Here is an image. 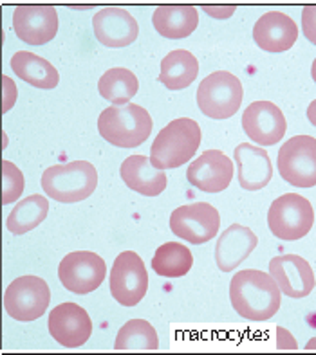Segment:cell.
Wrapping results in <instances>:
<instances>
[{
    "label": "cell",
    "instance_id": "obj_1",
    "mask_svg": "<svg viewBox=\"0 0 316 355\" xmlns=\"http://www.w3.org/2000/svg\"><path fill=\"white\" fill-rule=\"evenodd\" d=\"M230 302L244 320L267 321L278 312L282 291L269 272L246 269L231 278Z\"/></svg>",
    "mask_w": 316,
    "mask_h": 355
},
{
    "label": "cell",
    "instance_id": "obj_2",
    "mask_svg": "<svg viewBox=\"0 0 316 355\" xmlns=\"http://www.w3.org/2000/svg\"><path fill=\"white\" fill-rule=\"evenodd\" d=\"M201 126L190 117H177L168 123L150 146V161L158 170H176L192 161L201 146Z\"/></svg>",
    "mask_w": 316,
    "mask_h": 355
},
{
    "label": "cell",
    "instance_id": "obj_3",
    "mask_svg": "<svg viewBox=\"0 0 316 355\" xmlns=\"http://www.w3.org/2000/svg\"><path fill=\"white\" fill-rule=\"evenodd\" d=\"M152 117L141 105L107 107L98 117V132L117 148H138L152 134Z\"/></svg>",
    "mask_w": 316,
    "mask_h": 355
},
{
    "label": "cell",
    "instance_id": "obj_4",
    "mask_svg": "<svg viewBox=\"0 0 316 355\" xmlns=\"http://www.w3.org/2000/svg\"><path fill=\"white\" fill-rule=\"evenodd\" d=\"M98 171L89 161H71L54 164L42 173V189L56 202H81L94 193Z\"/></svg>",
    "mask_w": 316,
    "mask_h": 355
},
{
    "label": "cell",
    "instance_id": "obj_5",
    "mask_svg": "<svg viewBox=\"0 0 316 355\" xmlns=\"http://www.w3.org/2000/svg\"><path fill=\"white\" fill-rule=\"evenodd\" d=\"M244 99L240 80L228 71L212 72L199 83L197 107L210 119L224 121L239 112Z\"/></svg>",
    "mask_w": 316,
    "mask_h": 355
},
{
    "label": "cell",
    "instance_id": "obj_6",
    "mask_svg": "<svg viewBox=\"0 0 316 355\" xmlns=\"http://www.w3.org/2000/svg\"><path fill=\"white\" fill-rule=\"evenodd\" d=\"M315 224V209L306 197L285 193L275 198L267 211V225L273 236L284 242H294L311 231Z\"/></svg>",
    "mask_w": 316,
    "mask_h": 355
},
{
    "label": "cell",
    "instance_id": "obj_7",
    "mask_svg": "<svg viewBox=\"0 0 316 355\" xmlns=\"http://www.w3.org/2000/svg\"><path fill=\"white\" fill-rule=\"evenodd\" d=\"M49 285L38 276H20L6 287V312L20 323H31V321L40 320L45 311L49 309Z\"/></svg>",
    "mask_w": 316,
    "mask_h": 355
},
{
    "label": "cell",
    "instance_id": "obj_8",
    "mask_svg": "<svg viewBox=\"0 0 316 355\" xmlns=\"http://www.w3.org/2000/svg\"><path fill=\"white\" fill-rule=\"evenodd\" d=\"M280 177L294 188L316 186V139L311 135H294L285 141L276 157Z\"/></svg>",
    "mask_w": 316,
    "mask_h": 355
},
{
    "label": "cell",
    "instance_id": "obj_9",
    "mask_svg": "<svg viewBox=\"0 0 316 355\" xmlns=\"http://www.w3.org/2000/svg\"><path fill=\"white\" fill-rule=\"evenodd\" d=\"M110 294L119 305L135 306L149 291V272L138 252L123 251L116 257L108 278Z\"/></svg>",
    "mask_w": 316,
    "mask_h": 355
},
{
    "label": "cell",
    "instance_id": "obj_10",
    "mask_svg": "<svg viewBox=\"0 0 316 355\" xmlns=\"http://www.w3.org/2000/svg\"><path fill=\"white\" fill-rule=\"evenodd\" d=\"M107 275L105 260L92 251H72L58 266V278L71 294L85 296L103 284Z\"/></svg>",
    "mask_w": 316,
    "mask_h": 355
},
{
    "label": "cell",
    "instance_id": "obj_11",
    "mask_svg": "<svg viewBox=\"0 0 316 355\" xmlns=\"http://www.w3.org/2000/svg\"><path fill=\"white\" fill-rule=\"evenodd\" d=\"M221 227V215L208 202H194L176 207L170 215L172 233L194 245L206 243L217 236Z\"/></svg>",
    "mask_w": 316,
    "mask_h": 355
},
{
    "label": "cell",
    "instance_id": "obj_12",
    "mask_svg": "<svg viewBox=\"0 0 316 355\" xmlns=\"http://www.w3.org/2000/svg\"><path fill=\"white\" fill-rule=\"evenodd\" d=\"M13 29L26 44H49L58 33V13L49 4H20L13 11Z\"/></svg>",
    "mask_w": 316,
    "mask_h": 355
},
{
    "label": "cell",
    "instance_id": "obj_13",
    "mask_svg": "<svg viewBox=\"0 0 316 355\" xmlns=\"http://www.w3.org/2000/svg\"><path fill=\"white\" fill-rule=\"evenodd\" d=\"M235 164L221 150H206L186 170V179L204 193H221L231 184Z\"/></svg>",
    "mask_w": 316,
    "mask_h": 355
},
{
    "label": "cell",
    "instance_id": "obj_14",
    "mask_svg": "<svg viewBox=\"0 0 316 355\" xmlns=\"http://www.w3.org/2000/svg\"><path fill=\"white\" fill-rule=\"evenodd\" d=\"M242 128L258 146H273L284 139L288 121L275 103L253 101L242 114Z\"/></svg>",
    "mask_w": 316,
    "mask_h": 355
},
{
    "label": "cell",
    "instance_id": "obj_15",
    "mask_svg": "<svg viewBox=\"0 0 316 355\" xmlns=\"http://www.w3.org/2000/svg\"><path fill=\"white\" fill-rule=\"evenodd\" d=\"M51 338L63 348H80L89 341L92 321L83 306L78 303H60L49 312Z\"/></svg>",
    "mask_w": 316,
    "mask_h": 355
},
{
    "label": "cell",
    "instance_id": "obj_16",
    "mask_svg": "<svg viewBox=\"0 0 316 355\" xmlns=\"http://www.w3.org/2000/svg\"><path fill=\"white\" fill-rule=\"evenodd\" d=\"M269 275L282 294L293 300H302L316 287L315 270L309 261L298 254H280L269 261Z\"/></svg>",
    "mask_w": 316,
    "mask_h": 355
},
{
    "label": "cell",
    "instance_id": "obj_17",
    "mask_svg": "<svg viewBox=\"0 0 316 355\" xmlns=\"http://www.w3.org/2000/svg\"><path fill=\"white\" fill-rule=\"evenodd\" d=\"M96 40L110 49H122L135 42L140 35V26L126 9L103 8L92 18Z\"/></svg>",
    "mask_w": 316,
    "mask_h": 355
},
{
    "label": "cell",
    "instance_id": "obj_18",
    "mask_svg": "<svg viewBox=\"0 0 316 355\" xmlns=\"http://www.w3.org/2000/svg\"><path fill=\"white\" fill-rule=\"evenodd\" d=\"M237 164V179L246 191H258L266 188L273 179V164L267 152L258 144L242 143L233 152Z\"/></svg>",
    "mask_w": 316,
    "mask_h": 355
},
{
    "label": "cell",
    "instance_id": "obj_19",
    "mask_svg": "<svg viewBox=\"0 0 316 355\" xmlns=\"http://www.w3.org/2000/svg\"><path fill=\"white\" fill-rule=\"evenodd\" d=\"M298 38V26L289 15L282 11H269L262 15L253 27V40L266 53H284L294 45Z\"/></svg>",
    "mask_w": 316,
    "mask_h": 355
},
{
    "label": "cell",
    "instance_id": "obj_20",
    "mask_svg": "<svg viewBox=\"0 0 316 355\" xmlns=\"http://www.w3.org/2000/svg\"><path fill=\"white\" fill-rule=\"evenodd\" d=\"M258 236L242 224H231L215 243V263L222 272H231L255 251Z\"/></svg>",
    "mask_w": 316,
    "mask_h": 355
},
{
    "label": "cell",
    "instance_id": "obj_21",
    "mask_svg": "<svg viewBox=\"0 0 316 355\" xmlns=\"http://www.w3.org/2000/svg\"><path fill=\"white\" fill-rule=\"evenodd\" d=\"M119 175L126 188L143 197H158L167 188V173L153 166L150 157L144 155H131L123 161Z\"/></svg>",
    "mask_w": 316,
    "mask_h": 355
},
{
    "label": "cell",
    "instance_id": "obj_22",
    "mask_svg": "<svg viewBox=\"0 0 316 355\" xmlns=\"http://www.w3.org/2000/svg\"><path fill=\"white\" fill-rule=\"evenodd\" d=\"M156 31L170 40H183L197 29L199 13L188 4H161L152 15Z\"/></svg>",
    "mask_w": 316,
    "mask_h": 355
},
{
    "label": "cell",
    "instance_id": "obj_23",
    "mask_svg": "<svg viewBox=\"0 0 316 355\" xmlns=\"http://www.w3.org/2000/svg\"><path fill=\"white\" fill-rule=\"evenodd\" d=\"M11 69L18 78L36 89H54L60 74L51 62L29 51H18L11 56Z\"/></svg>",
    "mask_w": 316,
    "mask_h": 355
},
{
    "label": "cell",
    "instance_id": "obj_24",
    "mask_svg": "<svg viewBox=\"0 0 316 355\" xmlns=\"http://www.w3.org/2000/svg\"><path fill=\"white\" fill-rule=\"evenodd\" d=\"M199 76V62L186 49H176L163 58L158 81L168 90H183Z\"/></svg>",
    "mask_w": 316,
    "mask_h": 355
},
{
    "label": "cell",
    "instance_id": "obj_25",
    "mask_svg": "<svg viewBox=\"0 0 316 355\" xmlns=\"http://www.w3.org/2000/svg\"><path fill=\"white\" fill-rule=\"evenodd\" d=\"M47 213H49V200L40 193L29 195L11 209L6 220V227L11 231V234L20 236L38 227L45 220Z\"/></svg>",
    "mask_w": 316,
    "mask_h": 355
},
{
    "label": "cell",
    "instance_id": "obj_26",
    "mask_svg": "<svg viewBox=\"0 0 316 355\" xmlns=\"http://www.w3.org/2000/svg\"><path fill=\"white\" fill-rule=\"evenodd\" d=\"M138 90H140V81L134 72L125 67L108 69L98 80L99 96L116 107L131 103V99L138 94Z\"/></svg>",
    "mask_w": 316,
    "mask_h": 355
},
{
    "label": "cell",
    "instance_id": "obj_27",
    "mask_svg": "<svg viewBox=\"0 0 316 355\" xmlns=\"http://www.w3.org/2000/svg\"><path fill=\"white\" fill-rule=\"evenodd\" d=\"M152 269L163 278H181L188 275L194 266V257L186 245L179 242H167L158 248L152 258Z\"/></svg>",
    "mask_w": 316,
    "mask_h": 355
},
{
    "label": "cell",
    "instance_id": "obj_28",
    "mask_svg": "<svg viewBox=\"0 0 316 355\" xmlns=\"http://www.w3.org/2000/svg\"><path fill=\"white\" fill-rule=\"evenodd\" d=\"M158 332L149 321L131 320L117 330L114 348L116 350H158Z\"/></svg>",
    "mask_w": 316,
    "mask_h": 355
},
{
    "label": "cell",
    "instance_id": "obj_29",
    "mask_svg": "<svg viewBox=\"0 0 316 355\" xmlns=\"http://www.w3.org/2000/svg\"><path fill=\"white\" fill-rule=\"evenodd\" d=\"M24 188H26V179L20 168L4 159L2 161V204L8 206L11 202H17L18 198L22 197Z\"/></svg>",
    "mask_w": 316,
    "mask_h": 355
},
{
    "label": "cell",
    "instance_id": "obj_30",
    "mask_svg": "<svg viewBox=\"0 0 316 355\" xmlns=\"http://www.w3.org/2000/svg\"><path fill=\"white\" fill-rule=\"evenodd\" d=\"M302 33L307 40L316 45V4H307L302 9Z\"/></svg>",
    "mask_w": 316,
    "mask_h": 355
},
{
    "label": "cell",
    "instance_id": "obj_31",
    "mask_svg": "<svg viewBox=\"0 0 316 355\" xmlns=\"http://www.w3.org/2000/svg\"><path fill=\"white\" fill-rule=\"evenodd\" d=\"M18 89L15 85V81L9 76H2V112H9L17 103Z\"/></svg>",
    "mask_w": 316,
    "mask_h": 355
},
{
    "label": "cell",
    "instance_id": "obj_32",
    "mask_svg": "<svg viewBox=\"0 0 316 355\" xmlns=\"http://www.w3.org/2000/svg\"><path fill=\"white\" fill-rule=\"evenodd\" d=\"M204 13L210 15V17L217 18V20H226L230 18L231 15L237 11V6L233 4H203L201 6Z\"/></svg>",
    "mask_w": 316,
    "mask_h": 355
},
{
    "label": "cell",
    "instance_id": "obj_33",
    "mask_svg": "<svg viewBox=\"0 0 316 355\" xmlns=\"http://www.w3.org/2000/svg\"><path fill=\"white\" fill-rule=\"evenodd\" d=\"M276 348L278 350H298V343L293 338V334L284 327L276 329Z\"/></svg>",
    "mask_w": 316,
    "mask_h": 355
},
{
    "label": "cell",
    "instance_id": "obj_34",
    "mask_svg": "<svg viewBox=\"0 0 316 355\" xmlns=\"http://www.w3.org/2000/svg\"><path fill=\"white\" fill-rule=\"evenodd\" d=\"M307 119H309V123L313 126H316V99L311 101V105L307 107Z\"/></svg>",
    "mask_w": 316,
    "mask_h": 355
},
{
    "label": "cell",
    "instance_id": "obj_35",
    "mask_svg": "<svg viewBox=\"0 0 316 355\" xmlns=\"http://www.w3.org/2000/svg\"><path fill=\"white\" fill-rule=\"evenodd\" d=\"M306 350H316V338H313V339H309V341H307Z\"/></svg>",
    "mask_w": 316,
    "mask_h": 355
},
{
    "label": "cell",
    "instance_id": "obj_36",
    "mask_svg": "<svg viewBox=\"0 0 316 355\" xmlns=\"http://www.w3.org/2000/svg\"><path fill=\"white\" fill-rule=\"evenodd\" d=\"M311 78H313V81L316 83V58H315V62H313V65H311Z\"/></svg>",
    "mask_w": 316,
    "mask_h": 355
},
{
    "label": "cell",
    "instance_id": "obj_37",
    "mask_svg": "<svg viewBox=\"0 0 316 355\" xmlns=\"http://www.w3.org/2000/svg\"><path fill=\"white\" fill-rule=\"evenodd\" d=\"M170 355H186V354H170Z\"/></svg>",
    "mask_w": 316,
    "mask_h": 355
}]
</instances>
